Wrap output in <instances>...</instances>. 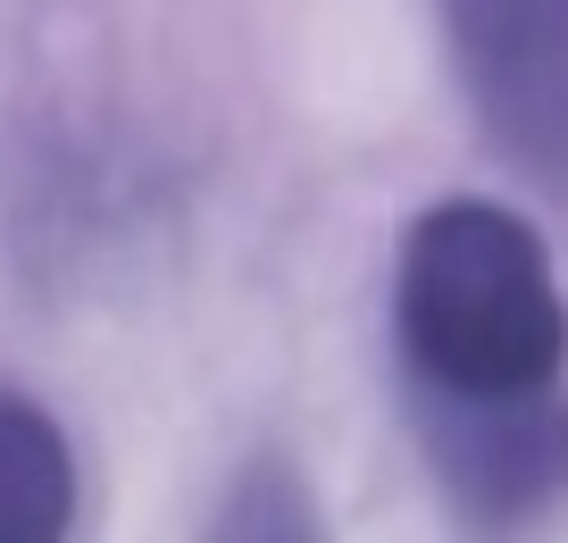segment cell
Returning <instances> with one entry per match:
<instances>
[{
  "instance_id": "6da1fadb",
  "label": "cell",
  "mask_w": 568,
  "mask_h": 543,
  "mask_svg": "<svg viewBox=\"0 0 568 543\" xmlns=\"http://www.w3.org/2000/svg\"><path fill=\"white\" fill-rule=\"evenodd\" d=\"M393 351L409 410H477L568 385V293L544 234L494 193H452L402 234Z\"/></svg>"
},
{
  "instance_id": "7a4b0ae2",
  "label": "cell",
  "mask_w": 568,
  "mask_h": 543,
  "mask_svg": "<svg viewBox=\"0 0 568 543\" xmlns=\"http://www.w3.org/2000/svg\"><path fill=\"white\" fill-rule=\"evenodd\" d=\"M477 125L510 168L568 193V0H435Z\"/></svg>"
},
{
  "instance_id": "3957f363",
  "label": "cell",
  "mask_w": 568,
  "mask_h": 543,
  "mask_svg": "<svg viewBox=\"0 0 568 543\" xmlns=\"http://www.w3.org/2000/svg\"><path fill=\"white\" fill-rule=\"evenodd\" d=\"M426 469L444 476L452 510L485 526H518L568 502V385L527 402H477V410H409Z\"/></svg>"
},
{
  "instance_id": "277c9868",
  "label": "cell",
  "mask_w": 568,
  "mask_h": 543,
  "mask_svg": "<svg viewBox=\"0 0 568 543\" xmlns=\"http://www.w3.org/2000/svg\"><path fill=\"white\" fill-rule=\"evenodd\" d=\"M84 476L75 443L34 393L0 385V543H59L75 526Z\"/></svg>"
}]
</instances>
